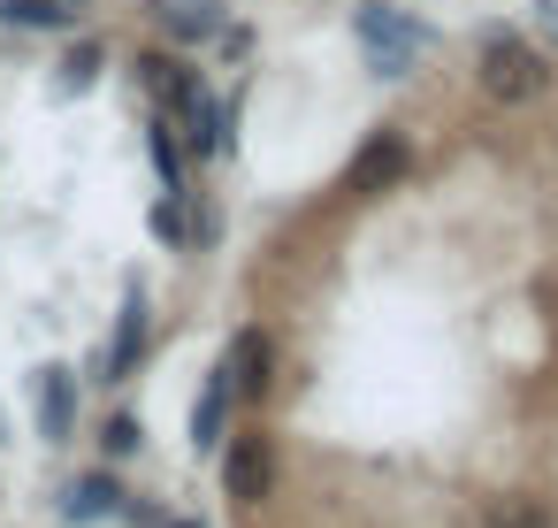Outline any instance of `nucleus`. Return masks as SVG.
Here are the masks:
<instances>
[{
  "label": "nucleus",
  "instance_id": "1",
  "mask_svg": "<svg viewBox=\"0 0 558 528\" xmlns=\"http://www.w3.org/2000/svg\"><path fill=\"white\" fill-rule=\"evenodd\" d=\"M352 39H360V55H367V70H375V77H413V70H421V55L436 47V32H428V24H413L405 9H383V0L352 9Z\"/></svg>",
  "mask_w": 558,
  "mask_h": 528
},
{
  "label": "nucleus",
  "instance_id": "4",
  "mask_svg": "<svg viewBox=\"0 0 558 528\" xmlns=\"http://www.w3.org/2000/svg\"><path fill=\"white\" fill-rule=\"evenodd\" d=\"M405 161H413V154H405V131H375V139L344 161L337 192H344V200H383V192L405 184Z\"/></svg>",
  "mask_w": 558,
  "mask_h": 528
},
{
  "label": "nucleus",
  "instance_id": "11",
  "mask_svg": "<svg viewBox=\"0 0 558 528\" xmlns=\"http://www.w3.org/2000/svg\"><path fill=\"white\" fill-rule=\"evenodd\" d=\"M62 513H70V520H108V513H123L116 475H77V482H70V497H62Z\"/></svg>",
  "mask_w": 558,
  "mask_h": 528
},
{
  "label": "nucleus",
  "instance_id": "6",
  "mask_svg": "<svg viewBox=\"0 0 558 528\" xmlns=\"http://www.w3.org/2000/svg\"><path fill=\"white\" fill-rule=\"evenodd\" d=\"M268 368H276L268 337H260V329H238V337H230V352H222L230 398H238V406H260V398H268Z\"/></svg>",
  "mask_w": 558,
  "mask_h": 528
},
{
  "label": "nucleus",
  "instance_id": "9",
  "mask_svg": "<svg viewBox=\"0 0 558 528\" xmlns=\"http://www.w3.org/2000/svg\"><path fill=\"white\" fill-rule=\"evenodd\" d=\"M138 352H146V291L131 284L123 291V314H116V345H108V383H131L138 375Z\"/></svg>",
  "mask_w": 558,
  "mask_h": 528
},
{
  "label": "nucleus",
  "instance_id": "18",
  "mask_svg": "<svg viewBox=\"0 0 558 528\" xmlns=\"http://www.w3.org/2000/svg\"><path fill=\"white\" fill-rule=\"evenodd\" d=\"M543 32H550V39H558V0H543Z\"/></svg>",
  "mask_w": 558,
  "mask_h": 528
},
{
  "label": "nucleus",
  "instance_id": "20",
  "mask_svg": "<svg viewBox=\"0 0 558 528\" xmlns=\"http://www.w3.org/2000/svg\"><path fill=\"white\" fill-rule=\"evenodd\" d=\"M0 436H9V429H0Z\"/></svg>",
  "mask_w": 558,
  "mask_h": 528
},
{
  "label": "nucleus",
  "instance_id": "13",
  "mask_svg": "<svg viewBox=\"0 0 558 528\" xmlns=\"http://www.w3.org/2000/svg\"><path fill=\"white\" fill-rule=\"evenodd\" d=\"M146 146H154L161 184H169V192H184V161H177V131H169V116H154V123H146Z\"/></svg>",
  "mask_w": 558,
  "mask_h": 528
},
{
  "label": "nucleus",
  "instance_id": "2",
  "mask_svg": "<svg viewBox=\"0 0 558 528\" xmlns=\"http://www.w3.org/2000/svg\"><path fill=\"white\" fill-rule=\"evenodd\" d=\"M474 77H482V93H489V100L520 108V100H535V93L550 85V62H543L520 32H489V39H482V55H474Z\"/></svg>",
  "mask_w": 558,
  "mask_h": 528
},
{
  "label": "nucleus",
  "instance_id": "14",
  "mask_svg": "<svg viewBox=\"0 0 558 528\" xmlns=\"http://www.w3.org/2000/svg\"><path fill=\"white\" fill-rule=\"evenodd\" d=\"M100 444H108V452H116V459H131V452H138V444H146V421H131V413H116V421H108V436H100Z\"/></svg>",
  "mask_w": 558,
  "mask_h": 528
},
{
  "label": "nucleus",
  "instance_id": "16",
  "mask_svg": "<svg viewBox=\"0 0 558 528\" xmlns=\"http://www.w3.org/2000/svg\"><path fill=\"white\" fill-rule=\"evenodd\" d=\"M154 238H169V245L184 238V207H177V200H161V207H154Z\"/></svg>",
  "mask_w": 558,
  "mask_h": 528
},
{
  "label": "nucleus",
  "instance_id": "15",
  "mask_svg": "<svg viewBox=\"0 0 558 528\" xmlns=\"http://www.w3.org/2000/svg\"><path fill=\"white\" fill-rule=\"evenodd\" d=\"M93 70H100V47H77V55L62 62V77H70V85H93Z\"/></svg>",
  "mask_w": 558,
  "mask_h": 528
},
{
  "label": "nucleus",
  "instance_id": "7",
  "mask_svg": "<svg viewBox=\"0 0 558 528\" xmlns=\"http://www.w3.org/2000/svg\"><path fill=\"white\" fill-rule=\"evenodd\" d=\"M177 47H207V39H222V0H154V9H146Z\"/></svg>",
  "mask_w": 558,
  "mask_h": 528
},
{
  "label": "nucleus",
  "instance_id": "8",
  "mask_svg": "<svg viewBox=\"0 0 558 528\" xmlns=\"http://www.w3.org/2000/svg\"><path fill=\"white\" fill-rule=\"evenodd\" d=\"M70 429H77V375L54 360V368H39V436L70 444Z\"/></svg>",
  "mask_w": 558,
  "mask_h": 528
},
{
  "label": "nucleus",
  "instance_id": "17",
  "mask_svg": "<svg viewBox=\"0 0 558 528\" xmlns=\"http://www.w3.org/2000/svg\"><path fill=\"white\" fill-rule=\"evenodd\" d=\"M505 528H550V513H535V505H527V513H512Z\"/></svg>",
  "mask_w": 558,
  "mask_h": 528
},
{
  "label": "nucleus",
  "instance_id": "12",
  "mask_svg": "<svg viewBox=\"0 0 558 528\" xmlns=\"http://www.w3.org/2000/svg\"><path fill=\"white\" fill-rule=\"evenodd\" d=\"M0 24H16V32H70V0H0Z\"/></svg>",
  "mask_w": 558,
  "mask_h": 528
},
{
  "label": "nucleus",
  "instance_id": "5",
  "mask_svg": "<svg viewBox=\"0 0 558 528\" xmlns=\"http://www.w3.org/2000/svg\"><path fill=\"white\" fill-rule=\"evenodd\" d=\"M222 482H230V497H238V505L268 497V482H276V452H268V436H260V429H238V436H230Z\"/></svg>",
  "mask_w": 558,
  "mask_h": 528
},
{
  "label": "nucleus",
  "instance_id": "3",
  "mask_svg": "<svg viewBox=\"0 0 558 528\" xmlns=\"http://www.w3.org/2000/svg\"><path fill=\"white\" fill-rule=\"evenodd\" d=\"M161 108L177 116L169 131L192 146V161H215V154H230V108H222V100L199 85V70H184V77L169 85V100H161Z\"/></svg>",
  "mask_w": 558,
  "mask_h": 528
},
{
  "label": "nucleus",
  "instance_id": "10",
  "mask_svg": "<svg viewBox=\"0 0 558 528\" xmlns=\"http://www.w3.org/2000/svg\"><path fill=\"white\" fill-rule=\"evenodd\" d=\"M230 375H222V360L207 368V383H199V406H192V452H215L222 444V421H230Z\"/></svg>",
  "mask_w": 558,
  "mask_h": 528
},
{
  "label": "nucleus",
  "instance_id": "19",
  "mask_svg": "<svg viewBox=\"0 0 558 528\" xmlns=\"http://www.w3.org/2000/svg\"><path fill=\"white\" fill-rule=\"evenodd\" d=\"M154 528H199V520H154Z\"/></svg>",
  "mask_w": 558,
  "mask_h": 528
}]
</instances>
